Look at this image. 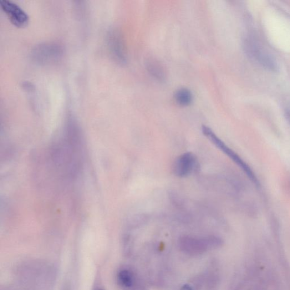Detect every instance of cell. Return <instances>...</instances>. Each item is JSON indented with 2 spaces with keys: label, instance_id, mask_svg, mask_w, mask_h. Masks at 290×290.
Masks as SVG:
<instances>
[{
  "label": "cell",
  "instance_id": "1",
  "mask_svg": "<svg viewBox=\"0 0 290 290\" xmlns=\"http://www.w3.org/2000/svg\"><path fill=\"white\" fill-rule=\"evenodd\" d=\"M60 139L55 147V161L64 174L75 177L82 167L83 144L80 126L73 117H69Z\"/></svg>",
  "mask_w": 290,
  "mask_h": 290
},
{
  "label": "cell",
  "instance_id": "2",
  "mask_svg": "<svg viewBox=\"0 0 290 290\" xmlns=\"http://www.w3.org/2000/svg\"><path fill=\"white\" fill-rule=\"evenodd\" d=\"M222 243L221 239L216 236L202 238L184 236L179 240L181 250L191 255H198L205 253L208 249L218 248Z\"/></svg>",
  "mask_w": 290,
  "mask_h": 290
},
{
  "label": "cell",
  "instance_id": "3",
  "mask_svg": "<svg viewBox=\"0 0 290 290\" xmlns=\"http://www.w3.org/2000/svg\"><path fill=\"white\" fill-rule=\"evenodd\" d=\"M63 48L55 42H44L35 45L32 50L31 56L34 62L42 64L57 62L63 54Z\"/></svg>",
  "mask_w": 290,
  "mask_h": 290
},
{
  "label": "cell",
  "instance_id": "4",
  "mask_svg": "<svg viewBox=\"0 0 290 290\" xmlns=\"http://www.w3.org/2000/svg\"><path fill=\"white\" fill-rule=\"evenodd\" d=\"M198 167L197 157L192 152H186L175 161L172 171L177 177L180 178L190 176L196 170Z\"/></svg>",
  "mask_w": 290,
  "mask_h": 290
},
{
  "label": "cell",
  "instance_id": "5",
  "mask_svg": "<svg viewBox=\"0 0 290 290\" xmlns=\"http://www.w3.org/2000/svg\"><path fill=\"white\" fill-rule=\"evenodd\" d=\"M108 43L110 51L117 62L125 63L126 53L124 40L118 30L113 29L109 32Z\"/></svg>",
  "mask_w": 290,
  "mask_h": 290
},
{
  "label": "cell",
  "instance_id": "6",
  "mask_svg": "<svg viewBox=\"0 0 290 290\" xmlns=\"http://www.w3.org/2000/svg\"><path fill=\"white\" fill-rule=\"evenodd\" d=\"M0 4L11 22L18 27H24L29 22V17L18 4L11 0H1Z\"/></svg>",
  "mask_w": 290,
  "mask_h": 290
},
{
  "label": "cell",
  "instance_id": "7",
  "mask_svg": "<svg viewBox=\"0 0 290 290\" xmlns=\"http://www.w3.org/2000/svg\"><path fill=\"white\" fill-rule=\"evenodd\" d=\"M246 50L257 62L267 69L276 70L278 69L277 63L271 55L268 54L266 50L259 47L258 45L248 40L246 43Z\"/></svg>",
  "mask_w": 290,
  "mask_h": 290
},
{
  "label": "cell",
  "instance_id": "8",
  "mask_svg": "<svg viewBox=\"0 0 290 290\" xmlns=\"http://www.w3.org/2000/svg\"><path fill=\"white\" fill-rule=\"evenodd\" d=\"M129 268H120L116 274V281L122 290H139V280Z\"/></svg>",
  "mask_w": 290,
  "mask_h": 290
},
{
  "label": "cell",
  "instance_id": "9",
  "mask_svg": "<svg viewBox=\"0 0 290 290\" xmlns=\"http://www.w3.org/2000/svg\"><path fill=\"white\" fill-rule=\"evenodd\" d=\"M147 72L155 80L162 82L166 79V74L164 66L155 59H147L145 62Z\"/></svg>",
  "mask_w": 290,
  "mask_h": 290
},
{
  "label": "cell",
  "instance_id": "10",
  "mask_svg": "<svg viewBox=\"0 0 290 290\" xmlns=\"http://www.w3.org/2000/svg\"><path fill=\"white\" fill-rule=\"evenodd\" d=\"M174 98L177 104L186 107L192 102L193 95L190 90L181 88L176 91Z\"/></svg>",
  "mask_w": 290,
  "mask_h": 290
},
{
  "label": "cell",
  "instance_id": "11",
  "mask_svg": "<svg viewBox=\"0 0 290 290\" xmlns=\"http://www.w3.org/2000/svg\"><path fill=\"white\" fill-rule=\"evenodd\" d=\"M180 290H193V288L189 284H184L180 288Z\"/></svg>",
  "mask_w": 290,
  "mask_h": 290
},
{
  "label": "cell",
  "instance_id": "12",
  "mask_svg": "<svg viewBox=\"0 0 290 290\" xmlns=\"http://www.w3.org/2000/svg\"><path fill=\"white\" fill-rule=\"evenodd\" d=\"M93 290H105L103 287L100 286V285H96Z\"/></svg>",
  "mask_w": 290,
  "mask_h": 290
}]
</instances>
